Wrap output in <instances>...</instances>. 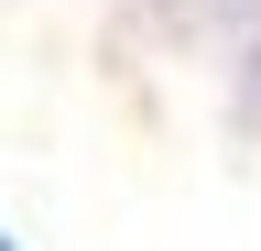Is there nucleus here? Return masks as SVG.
Segmentation results:
<instances>
[{
  "label": "nucleus",
  "mask_w": 261,
  "mask_h": 251,
  "mask_svg": "<svg viewBox=\"0 0 261 251\" xmlns=\"http://www.w3.org/2000/svg\"><path fill=\"white\" fill-rule=\"evenodd\" d=\"M0 251H11V240H0Z\"/></svg>",
  "instance_id": "f257e3e1"
}]
</instances>
